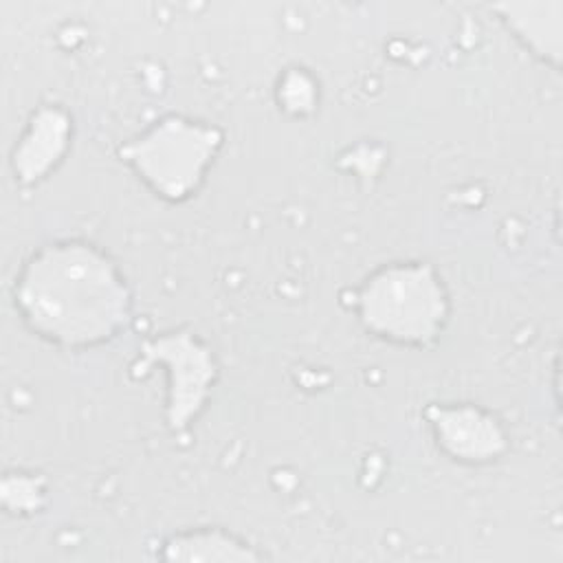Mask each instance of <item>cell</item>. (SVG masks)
Here are the masks:
<instances>
[{
    "mask_svg": "<svg viewBox=\"0 0 563 563\" xmlns=\"http://www.w3.org/2000/svg\"><path fill=\"white\" fill-rule=\"evenodd\" d=\"M9 292L22 325L66 352L108 345L134 321V290L121 264L79 235L35 246L20 262Z\"/></svg>",
    "mask_w": 563,
    "mask_h": 563,
    "instance_id": "6da1fadb",
    "label": "cell"
},
{
    "mask_svg": "<svg viewBox=\"0 0 563 563\" xmlns=\"http://www.w3.org/2000/svg\"><path fill=\"white\" fill-rule=\"evenodd\" d=\"M354 317L374 339L407 347L438 345L453 317V297L440 268L420 257L372 268L354 290Z\"/></svg>",
    "mask_w": 563,
    "mask_h": 563,
    "instance_id": "7a4b0ae2",
    "label": "cell"
},
{
    "mask_svg": "<svg viewBox=\"0 0 563 563\" xmlns=\"http://www.w3.org/2000/svg\"><path fill=\"white\" fill-rule=\"evenodd\" d=\"M227 145L222 125L167 112L128 136L117 147V158L158 200L185 205L207 185Z\"/></svg>",
    "mask_w": 563,
    "mask_h": 563,
    "instance_id": "3957f363",
    "label": "cell"
},
{
    "mask_svg": "<svg viewBox=\"0 0 563 563\" xmlns=\"http://www.w3.org/2000/svg\"><path fill=\"white\" fill-rule=\"evenodd\" d=\"M154 367L165 376L163 424L172 435H183L211 405L220 380L218 354L194 328L174 325L139 343L130 374L145 378Z\"/></svg>",
    "mask_w": 563,
    "mask_h": 563,
    "instance_id": "277c9868",
    "label": "cell"
},
{
    "mask_svg": "<svg viewBox=\"0 0 563 563\" xmlns=\"http://www.w3.org/2000/svg\"><path fill=\"white\" fill-rule=\"evenodd\" d=\"M424 422L433 446L460 466H490L510 451V431L504 418L471 400L429 402Z\"/></svg>",
    "mask_w": 563,
    "mask_h": 563,
    "instance_id": "5b68a950",
    "label": "cell"
},
{
    "mask_svg": "<svg viewBox=\"0 0 563 563\" xmlns=\"http://www.w3.org/2000/svg\"><path fill=\"white\" fill-rule=\"evenodd\" d=\"M75 143V117L57 101L37 103L9 150V172L18 187H37L68 158Z\"/></svg>",
    "mask_w": 563,
    "mask_h": 563,
    "instance_id": "8992f818",
    "label": "cell"
},
{
    "mask_svg": "<svg viewBox=\"0 0 563 563\" xmlns=\"http://www.w3.org/2000/svg\"><path fill=\"white\" fill-rule=\"evenodd\" d=\"M154 559L169 563H257L268 554L246 537L222 526H191L165 534Z\"/></svg>",
    "mask_w": 563,
    "mask_h": 563,
    "instance_id": "52a82bcc",
    "label": "cell"
},
{
    "mask_svg": "<svg viewBox=\"0 0 563 563\" xmlns=\"http://www.w3.org/2000/svg\"><path fill=\"white\" fill-rule=\"evenodd\" d=\"M493 11L508 33L539 62L559 70L561 64V2L495 4Z\"/></svg>",
    "mask_w": 563,
    "mask_h": 563,
    "instance_id": "ba28073f",
    "label": "cell"
},
{
    "mask_svg": "<svg viewBox=\"0 0 563 563\" xmlns=\"http://www.w3.org/2000/svg\"><path fill=\"white\" fill-rule=\"evenodd\" d=\"M0 501L7 515H13L18 519L33 517L46 508L48 482L42 473L35 471H4L0 482Z\"/></svg>",
    "mask_w": 563,
    "mask_h": 563,
    "instance_id": "9c48e42d",
    "label": "cell"
},
{
    "mask_svg": "<svg viewBox=\"0 0 563 563\" xmlns=\"http://www.w3.org/2000/svg\"><path fill=\"white\" fill-rule=\"evenodd\" d=\"M275 101L279 110L292 119L312 117L321 103L317 75L299 64L284 68L275 81Z\"/></svg>",
    "mask_w": 563,
    "mask_h": 563,
    "instance_id": "30bf717a",
    "label": "cell"
}]
</instances>
